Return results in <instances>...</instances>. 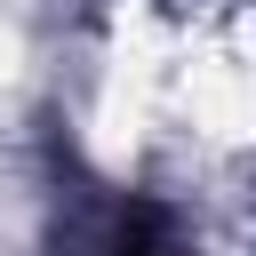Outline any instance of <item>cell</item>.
<instances>
[{
	"label": "cell",
	"instance_id": "obj_1",
	"mask_svg": "<svg viewBox=\"0 0 256 256\" xmlns=\"http://www.w3.org/2000/svg\"><path fill=\"white\" fill-rule=\"evenodd\" d=\"M72 248H80V256H200V248L176 232V216L152 208V200H112L104 216H88V224L72 232Z\"/></svg>",
	"mask_w": 256,
	"mask_h": 256
}]
</instances>
